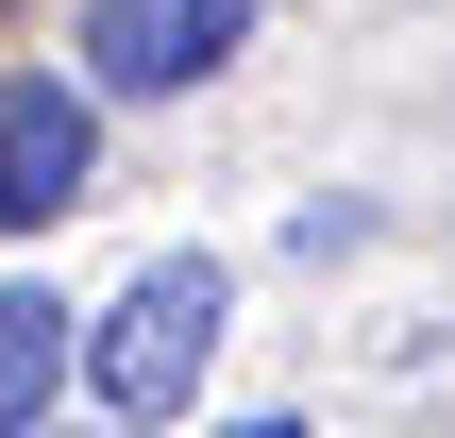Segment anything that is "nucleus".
Instances as JSON below:
<instances>
[{
  "instance_id": "obj_6",
  "label": "nucleus",
  "mask_w": 455,
  "mask_h": 438,
  "mask_svg": "<svg viewBox=\"0 0 455 438\" xmlns=\"http://www.w3.org/2000/svg\"><path fill=\"white\" fill-rule=\"evenodd\" d=\"M17 17H34V0H0V34H17Z\"/></svg>"
},
{
  "instance_id": "obj_5",
  "label": "nucleus",
  "mask_w": 455,
  "mask_h": 438,
  "mask_svg": "<svg viewBox=\"0 0 455 438\" xmlns=\"http://www.w3.org/2000/svg\"><path fill=\"white\" fill-rule=\"evenodd\" d=\"M203 438H321V422H203Z\"/></svg>"
},
{
  "instance_id": "obj_3",
  "label": "nucleus",
  "mask_w": 455,
  "mask_h": 438,
  "mask_svg": "<svg viewBox=\"0 0 455 438\" xmlns=\"http://www.w3.org/2000/svg\"><path fill=\"white\" fill-rule=\"evenodd\" d=\"M101 186V101L68 68H0V236H51Z\"/></svg>"
},
{
  "instance_id": "obj_1",
  "label": "nucleus",
  "mask_w": 455,
  "mask_h": 438,
  "mask_svg": "<svg viewBox=\"0 0 455 438\" xmlns=\"http://www.w3.org/2000/svg\"><path fill=\"white\" fill-rule=\"evenodd\" d=\"M220 321H236V270H220V253L118 270V304L84 321V405H101V422H186L203 371H220Z\"/></svg>"
},
{
  "instance_id": "obj_4",
  "label": "nucleus",
  "mask_w": 455,
  "mask_h": 438,
  "mask_svg": "<svg viewBox=\"0 0 455 438\" xmlns=\"http://www.w3.org/2000/svg\"><path fill=\"white\" fill-rule=\"evenodd\" d=\"M84 371V321H68V287H0V438L51 422V388Z\"/></svg>"
},
{
  "instance_id": "obj_7",
  "label": "nucleus",
  "mask_w": 455,
  "mask_h": 438,
  "mask_svg": "<svg viewBox=\"0 0 455 438\" xmlns=\"http://www.w3.org/2000/svg\"><path fill=\"white\" fill-rule=\"evenodd\" d=\"M34 438H68V422H34Z\"/></svg>"
},
{
  "instance_id": "obj_2",
  "label": "nucleus",
  "mask_w": 455,
  "mask_h": 438,
  "mask_svg": "<svg viewBox=\"0 0 455 438\" xmlns=\"http://www.w3.org/2000/svg\"><path fill=\"white\" fill-rule=\"evenodd\" d=\"M270 0H84L68 17V84L118 118V101H203L236 51H253Z\"/></svg>"
}]
</instances>
